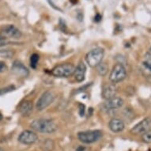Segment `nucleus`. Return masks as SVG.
Wrapping results in <instances>:
<instances>
[{"label": "nucleus", "instance_id": "obj_1", "mask_svg": "<svg viewBox=\"0 0 151 151\" xmlns=\"http://www.w3.org/2000/svg\"><path fill=\"white\" fill-rule=\"evenodd\" d=\"M30 127L35 131L43 134H52L57 130L54 122L48 119H37L30 124Z\"/></svg>", "mask_w": 151, "mask_h": 151}, {"label": "nucleus", "instance_id": "obj_2", "mask_svg": "<svg viewBox=\"0 0 151 151\" xmlns=\"http://www.w3.org/2000/svg\"><path fill=\"white\" fill-rule=\"evenodd\" d=\"M103 137V132L100 130H91V131H81L78 134V139L80 142L85 144L94 143L99 141Z\"/></svg>", "mask_w": 151, "mask_h": 151}, {"label": "nucleus", "instance_id": "obj_3", "mask_svg": "<svg viewBox=\"0 0 151 151\" xmlns=\"http://www.w3.org/2000/svg\"><path fill=\"white\" fill-rule=\"evenodd\" d=\"M104 55V51L101 47H96L90 50L86 55V61L90 67H96L102 62Z\"/></svg>", "mask_w": 151, "mask_h": 151}, {"label": "nucleus", "instance_id": "obj_4", "mask_svg": "<svg viewBox=\"0 0 151 151\" xmlns=\"http://www.w3.org/2000/svg\"><path fill=\"white\" fill-rule=\"evenodd\" d=\"M75 67L71 63H63L55 66L52 70V74L56 78H69L74 74Z\"/></svg>", "mask_w": 151, "mask_h": 151}, {"label": "nucleus", "instance_id": "obj_5", "mask_svg": "<svg viewBox=\"0 0 151 151\" xmlns=\"http://www.w3.org/2000/svg\"><path fill=\"white\" fill-rule=\"evenodd\" d=\"M55 99V95L52 90H47L40 96L36 104V108L38 111H43L47 109Z\"/></svg>", "mask_w": 151, "mask_h": 151}, {"label": "nucleus", "instance_id": "obj_6", "mask_svg": "<svg viewBox=\"0 0 151 151\" xmlns=\"http://www.w3.org/2000/svg\"><path fill=\"white\" fill-rule=\"evenodd\" d=\"M127 77V71L122 63H117L113 67L110 73L109 79L112 83H118L122 82Z\"/></svg>", "mask_w": 151, "mask_h": 151}, {"label": "nucleus", "instance_id": "obj_7", "mask_svg": "<svg viewBox=\"0 0 151 151\" xmlns=\"http://www.w3.org/2000/svg\"><path fill=\"white\" fill-rule=\"evenodd\" d=\"M0 36L5 39H20L22 33L14 25H8L3 26L0 30Z\"/></svg>", "mask_w": 151, "mask_h": 151}, {"label": "nucleus", "instance_id": "obj_8", "mask_svg": "<svg viewBox=\"0 0 151 151\" xmlns=\"http://www.w3.org/2000/svg\"><path fill=\"white\" fill-rule=\"evenodd\" d=\"M151 127V119L150 118H146L142 119L141 122L136 124L133 128L131 130V132L132 134L134 135H139V134H143L146 131L150 130Z\"/></svg>", "mask_w": 151, "mask_h": 151}, {"label": "nucleus", "instance_id": "obj_9", "mask_svg": "<svg viewBox=\"0 0 151 151\" xmlns=\"http://www.w3.org/2000/svg\"><path fill=\"white\" fill-rule=\"evenodd\" d=\"M37 140H38L37 134L33 131L29 130L22 131L18 136V142L24 145H32L37 142Z\"/></svg>", "mask_w": 151, "mask_h": 151}, {"label": "nucleus", "instance_id": "obj_10", "mask_svg": "<svg viewBox=\"0 0 151 151\" xmlns=\"http://www.w3.org/2000/svg\"><path fill=\"white\" fill-rule=\"evenodd\" d=\"M123 105H124V100L121 97L116 96L110 99L106 100L104 104V108L107 111H112L120 109Z\"/></svg>", "mask_w": 151, "mask_h": 151}, {"label": "nucleus", "instance_id": "obj_11", "mask_svg": "<svg viewBox=\"0 0 151 151\" xmlns=\"http://www.w3.org/2000/svg\"><path fill=\"white\" fill-rule=\"evenodd\" d=\"M11 71L17 75V77H27L29 74V71L22 63L19 61H14L11 67Z\"/></svg>", "mask_w": 151, "mask_h": 151}, {"label": "nucleus", "instance_id": "obj_12", "mask_svg": "<svg viewBox=\"0 0 151 151\" xmlns=\"http://www.w3.org/2000/svg\"><path fill=\"white\" fill-rule=\"evenodd\" d=\"M86 66L83 62H80L74 70L73 74L74 78L78 82H83L86 78Z\"/></svg>", "mask_w": 151, "mask_h": 151}, {"label": "nucleus", "instance_id": "obj_13", "mask_svg": "<svg viewBox=\"0 0 151 151\" xmlns=\"http://www.w3.org/2000/svg\"><path fill=\"white\" fill-rule=\"evenodd\" d=\"M117 93L116 87L115 86L114 83L111 84H107L104 85L102 89V97L104 100H109L111 97H116Z\"/></svg>", "mask_w": 151, "mask_h": 151}, {"label": "nucleus", "instance_id": "obj_14", "mask_svg": "<svg viewBox=\"0 0 151 151\" xmlns=\"http://www.w3.org/2000/svg\"><path fill=\"white\" fill-rule=\"evenodd\" d=\"M109 129L111 130L112 132L114 133H119L121 131H124V127H125V124L124 121L121 120L120 119L118 118H112V119L109 121Z\"/></svg>", "mask_w": 151, "mask_h": 151}, {"label": "nucleus", "instance_id": "obj_15", "mask_svg": "<svg viewBox=\"0 0 151 151\" xmlns=\"http://www.w3.org/2000/svg\"><path fill=\"white\" fill-rule=\"evenodd\" d=\"M33 110V104L31 101H25L21 104L19 112L23 116H29Z\"/></svg>", "mask_w": 151, "mask_h": 151}, {"label": "nucleus", "instance_id": "obj_16", "mask_svg": "<svg viewBox=\"0 0 151 151\" xmlns=\"http://www.w3.org/2000/svg\"><path fill=\"white\" fill-rule=\"evenodd\" d=\"M97 73L101 75V76H106L107 74H108V71H109V66L106 63L101 62L99 64L97 65Z\"/></svg>", "mask_w": 151, "mask_h": 151}, {"label": "nucleus", "instance_id": "obj_17", "mask_svg": "<svg viewBox=\"0 0 151 151\" xmlns=\"http://www.w3.org/2000/svg\"><path fill=\"white\" fill-rule=\"evenodd\" d=\"M39 59H40V56L38 54H32L30 57V66L33 69H36L38 65V62H39Z\"/></svg>", "mask_w": 151, "mask_h": 151}, {"label": "nucleus", "instance_id": "obj_18", "mask_svg": "<svg viewBox=\"0 0 151 151\" xmlns=\"http://www.w3.org/2000/svg\"><path fill=\"white\" fill-rule=\"evenodd\" d=\"M42 147L44 151H52V150L54 148V142L52 140L47 139L45 142H44V145H42Z\"/></svg>", "mask_w": 151, "mask_h": 151}, {"label": "nucleus", "instance_id": "obj_19", "mask_svg": "<svg viewBox=\"0 0 151 151\" xmlns=\"http://www.w3.org/2000/svg\"><path fill=\"white\" fill-rule=\"evenodd\" d=\"M14 55V52L13 50H0V57L2 58H11Z\"/></svg>", "mask_w": 151, "mask_h": 151}, {"label": "nucleus", "instance_id": "obj_20", "mask_svg": "<svg viewBox=\"0 0 151 151\" xmlns=\"http://www.w3.org/2000/svg\"><path fill=\"white\" fill-rule=\"evenodd\" d=\"M142 141L145 143H151V130L142 134Z\"/></svg>", "mask_w": 151, "mask_h": 151}, {"label": "nucleus", "instance_id": "obj_21", "mask_svg": "<svg viewBox=\"0 0 151 151\" xmlns=\"http://www.w3.org/2000/svg\"><path fill=\"white\" fill-rule=\"evenodd\" d=\"M14 89V86H10L5 87V88H2V89H0V96L6 93H9V92H11Z\"/></svg>", "mask_w": 151, "mask_h": 151}, {"label": "nucleus", "instance_id": "obj_22", "mask_svg": "<svg viewBox=\"0 0 151 151\" xmlns=\"http://www.w3.org/2000/svg\"><path fill=\"white\" fill-rule=\"evenodd\" d=\"M9 44L8 40L5 38H3V37L0 36V47H3V46H5V45H7Z\"/></svg>", "mask_w": 151, "mask_h": 151}, {"label": "nucleus", "instance_id": "obj_23", "mask_svg": "<svg viewBox=\"0 0 151 151\" xmlns=\"http://www.w3.org/2000/svg\"><path fill=\"white\" fill-rule=\"evenodd\" d=\"M7 69V66L4 62H1L0 61V73L4 72Z\"/></svg>", "mask_w": 151, "mask_h": 151}, {"label": "nucleus", "instance_id": "obj_24", "mask_svg": "<svg viewBox=\"0 0 151 151\" xmlns=\"http://www.w3.org/2000/svg\"><path fill=\"white\" fill-rule=\"evenodd\" d=\"M143 66L145 67H146V69L149 70L151 72V61H145V62H143Z\"/></svg>", "mask_w": 151, "mask_h": 151}, {"label": "nucleus", "instance_id": "obj_25", "mask_svg": "<svg viewBox=\"0 0 151 151\" xmlns=\"http://www.w3.org/2000/svg\"><path fill=\"white\" fill-rule=\"evenodd\" d=\"M145 57H146V59L148 60V61H151V47L149 49L148 52H146Z\"/></svg>", "mask_w": 151, "mask_h": 151}, {"label": "nucleus", "instance_id": "obj_26", "mask_svg": "<svg viewBox=\"0 0 151 151\" xmlns=\"http://www.w3.org/2000/svg\"><path fill=\"white\" fill-rule=\"evenodd\" d=\"M101 16L100 14H97V16L94 17V20L96 22H99V21H101Z\"/></svg>", "mask_w": 151, "mask_h": 151}, {"label": "nucleus", "instance_id": "obj_27", "mask_svg": "<svg viewBox=\"0 0 151 151\" xmlns=\"http://www.w3.org/2000/svg\"><path fill=\"white\" fill-rule=\"evenodd\" d=\"M84 150H85L84 146H79V147L77 149V151H84Z\"/></svg>", "mask_w": 151, "mask_h": 151}, {"label": "nucleus", "instance_id": "obj_28", "mask_svg": "<svg viewBox=\"0 0 151 151\" xmlns=\"http://www.w3.org/2000/svg\"><path fill=\"white\" fill-rule=\"evenodd\" d=\"M2 119H3V115L1 114V112H0V121H1Z\"/></svg>", "mask_w": 151, "mask_h": 151}, {"label": "nucleus", "instance_id": "obj_29", "mask_svg": "<svg viewBox=\"0 0 151 151\" xmlns=\"http://www.w3.org/2000/svg\"><path fill=\"white\" fill-rule=\"evenodd\" d=\"M0 151H4V150L2 147H0Z\"/></svg>", "mask_w": 151, "mask_h": 151}]
</instances>
